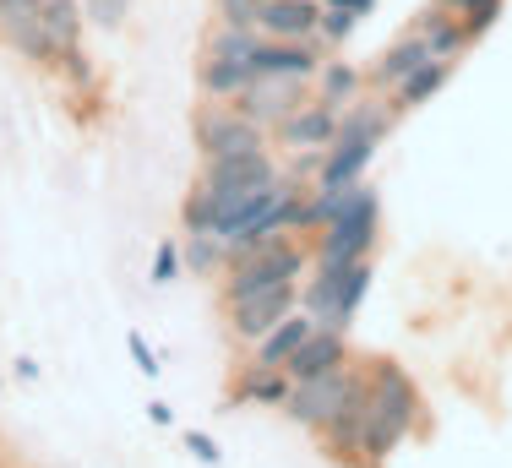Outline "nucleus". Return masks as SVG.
Here are the masks:
<instances>
[{
	"mask_svg": "<svg viewBox=\"0 0 512 468\" xmlns=\"http://www.w3.org/2000/svg\"><path fill=\"white\" fill-rule=\"evenodd\" d=\"M420 425V387L404 376V365L371 360L365 365V430H360V458L387 463Z\"/></svg>",
	"mask_w": 512,
	"mask_h": 468,
	"instance_id": "nucleus-1",
	"label": "nucleus"
},
{
	"mask_svg": "<svg viewBox=\"0 0 512 468\" xmlns=\"http://www.w3.org/2000/svg\"><path fill=\"white\" fill-rule=\"evenodd\" d=\"M382 137H387V109L355 104L349 115H338V137L327 142V153H322L316 186H355V180L365 175V164L376 158Z\"/></svg>",
	"mask_w": 512,
	"mask_h": 468,
	"instance_id": "nucleus-2",
	"label": "nucleus"
},
{
	"mask_svg": "<svg viewBox=\"0 0 512 468\" xmlns=\"http://www.w3.org/2000/svg\"><path fill=\"white\" fill-rule=\"evenodd\" d=\"M371 256H355V262H322V273L306 283V311L316 316V327H338L349 332L360 300L371 294Z\"/></svg>",
	"mask_w": 512,
	"mask_h": 468,
	"instance_id": "nucleus-3",
	"label": "nucleus"
},
{
	"mask_svg": "<svg viewBox=\"0 0 512 468\" xmlns=\"http://www.w3.org/2000/svg\"><path fill=\"white\" fill-rule=\"evenodd\" d=\"M360 398H365V371H355V365H338V371H327V376L289 381L284 414L295 425H306V430H322L338 409H349V403H360Z\"/></svg>",
	"mask_w": 512,
	"mask_h": 468,
	"instance_id": "nucleus-4",
	"label": "nucleus"
},
{
	"mask_svg": "<svg viewBox=\"0 0 512 468\" xmlns=\"http://www.w3.org/2000/svg\"><path fill=\"white\" fill-rule=\"evenodd\" d=\"M376 234H382V202L371 186H355L333 224L316 229V256L322 262H355V256H371Z\"/></svg>",
	"mask_w": 512,
	"mask_h": 468,
	"instance_id": "nucleus-5",
	"label": "nucleus"
},
{
	"mask_svg": "<svg viewBox=\"0 0 512 468\" xmlns=\"http://www.w3.org/2000/svg\"><path fill=\"white\" fill-rule=\"evenodd\" d=\"M256 39H262L256 28H218L213 44H207V60L197 66L202 93H213V98H240V93H246V82L256 77V71H251Z\"/></svg>",
	"mask_w": 512,
	"mask_h": 468,
	"instance_id": "nucleus-6",
	"label": "nucleus"
},
{
	"mask_svg": "<svg viewBox=\"0 0 512 468\" xmlns=\"http://www.w3.org/2000/svg\"><path fill=\"white\" fill-rule=\"evenodd\" d=\"M306 273V251H300L295 240H273L262 245V251L240 256V262H229V278H224V305L229 300H246L256 289H278V283H300Z\"/></svg>",
	"mask_w": 512,
	"mask_h": 468,
	"instance_id": "nucleus-7",
	"label": "nucleus"
},
{
	"mask_svg": "<svg viewBox=\"0 0 512 468\" xmlns=\"http://www.w3.org/2000/svg\"><path fill=\"white\" fill-rule=\"evenodd\" d=\"M191 137H197V153L202 158H224V153H251V147H267V131L246 120L240 109H197L191 120Z\"/></svg>",
	"mask_w": 512,
	"mask_h": 468,
	"instance_id": "nucleus-8",
	"label": "nucleus"
},
{
	"mask_svg": "<svg viewBox=\"0 0 512 468\" xmlns=\"http://www.w3.org/2000/svg\"><path fill=\"white\" fill-rule=\"evenodd\" d=\"M278 169L273 158H267V147H251V153H224V158H202V186H213L218 202H229V196L240 191H256L267 186Z\"/></svg>",
	"mask_w": 512,
	"mask_h": 468,
	"instance_id": "nucleus-9",
	"label": "nucleus"
},
{
	"mask_svg": "<svg viewBox=\"0 0 512 468\" xmlns=\"http://www.w3.org/2000/svg\"><path fill=\"white\" fill-rule=\"evenodd\" d=\"M295 305H300L295 283H278V289H256L246 300H229V332H235L240 343H256L273 322H284Z\"/></svg>",
	"mask_w": 512,
	"mask_h": 468,
	"instance_id": "nucleus-10",
	"label": "nucleus"
},
{
	"mask_svg": "<svg viewBox=\"0 0 512 468\" xmlns=\"http://www.w3.org/2000/svg\"><path fill=\"white\" fill-rule=\"evenodd\" d=\"M251 71H256V77H295V82H311L316 71H322V44H316V39H256Z\"/></svg>",
	"mask_w": 512,
	"mask_h": 468,
	"instance_id": "nucleus-11",
	"label": "nucleus"
},
{
	"mask_svg": "<svg viewBox=\"0 0 512 468\" xmlns=\"http://www.w3.org/2000/svg\"><path fill=\"white\" fill-rule=\"evenodd\" d=\"M300 88H306V82H295V77H251L235 109L246 120H256L262 131H273L284 115H295V109H300Z\"/></svg>",
	"mask_w": 512,
	"mask_h": 468,
	"instance_id": "nucleus-12",
	"label": "nucleus"
},
{
	"mask_svg": "<svg viewBox=\"0 0 512 468\" xmlns=\"http://www.w3.org/2000/svg\"><path fill=\"white\" fill-rule=\"evenodd\" d=\"M273 131H278V142L295 147V153H316V147L327 153V142L338 137V109L327 104V98H316V104H300L295 115H284Z\"/></svg>",
	"mask_w": 512,
	"mask_h": 468,
	"instance_id": "nucleus-13",
	"label": "nucleus"
},
{
	"mask_svg": "<svg viewBox=\"0 0 512 468\" xmlns=\"http://www.w3.org/2000/svg\"><path fill=\"white\" fill-rule=\"evenodd\" d=\"M338 365H349V338H344L338 327H311V338L284 360V376H289V381H306V376L338 371Z\"/></svg>",
	"mask_w": 512,
	"mask_h": 468,
	"instance_id": "nucleus-14",
	"label": "nucleus"
},
{
	"mask_svg": "<svg viewBox=\"0 0 512 468\" xmlns=\"http://www.w3.org/2000/svg\"><path fill=\"white\" fill-rule=\"evenodd\" d=\"M322 28V0H267L256 33L262 39H316Z\"/></svg>",
	"mask_w": 512,
	"mask_h": 468,
	"instance_id": "nucleus-15",
	"label": "nucleus"
},
{
	"mask_svg": "<svg viewBox=\"0 0 512 468\" xmlns=\"http://www.w3.org/2000/svg\"><path fill=\"white\" fill-rule=\"evenodd\" d=\"M311 327H316V316H311V311H300V305H295V311H289L284 322H273V327L262 332V338L251 343V349H256L251 360H256V365H278V371H284V360H289V354H295L300 343L311 338Z\"/></svg>",
	"mask_w": 512,
	"mask_h": 468,
	"instance_id": "nucleus-16",
	"label": "nucleus"
},
{
	"mask_svg": "<svg viewBox=\"0 0 512 468\" xmlns=\"http://www.w3.org/2000/svg\"><path fill=\"white\" fill-rule=\"evenodd\" d=\"M284 398H289V376L278 371V365H246L240 371V381L229 387V403L235 409H246V403H273V409H284Z\"/></svg>",
	"mask_w": 512,
	"mask_h": 468,
	"instance_id": "nucleus-17",
	"label": "nucleus"
},
{
	"mask_svg": "<svg viewBox=\"0 0 512 468\" xmlns=\"http://www.w3.org/2000/svg\"><path fill=\"white\" fill-rule=\"evenodd\" d=\"M447 77H453V60H425V66H414L404 82L393 88V109H420V104H431L436 93L447 88Z\"/></svg>",
	"mask_w": 512,
	"mask_h": 468,
	"instance_id": "nucleus-18",
	"label": "nucleus"
},
{
	"mask_svg": "<svg viewBox=\"0 0 512 468\" xmlns=\"http://www.w3.org/2000/svg\"><path fill=\"white\" fill-rule=\"evenodd\" d=\"M425 60H431V44H425V33H409V39H398V44L371 66V82H376V88H398V82H404L414 66H425Z\"/></svg>",
	"mask_w": 512,
	"mask_h": 468,
	"instance_id": "nucleus-19",
	"label": "nucleus"
},
{
	"mask_svg": "<svg viewBox=\"0 0 512 468\" xmlns=\"http://www.w3.org/2000/svg\"><path fill=\"white\" fill-rule=\"evenodd\" d=\"M414 33H425V44H431V55H436V60H458L463 49L474 44V39H469V28H463V17H453V11H442V6L425 11Z\"/></svg>",
	"mask_w": 512,
	"mask_h": 468,
	"instance_id": "nucleus-20",
	"label": "nucleus"
},
{
	"mask_svg": "<svg viewBox=\"0 0 512 468\" xmlns=\"http://www.w3.org/2000/svg\"><path fill=\"white\" fill-rule=\"evenodd\" d=\"M44 39L55 49V66H60V55L82 49V6L77 0H44Z\"/></svg>",
	"mask_w": 512,
	"mask_h": 468,
	"instance_id": "nucleus-21",
	"label": "nucleus"
},
{
	"mask_svg": "<svg viewBox=\"0 0 512 468\" xmlns=\"http://www.w3.org/2000/svg\"><path fill=\"white\" fill-rule=\"evenodd\" d=\"M371 11H376V0H322V28L316 33L327 44H344L360 28V17H371Z\"/></svg>",
	"mask_w": 512,
	"mask_h": 468,
	"instance_id": "nucleus-22",
	"label": "nucleus"
},
{
	"mask_svg": "<svg viewBox=\"0 0 512 468\" xmlns=\"http://www.w3.org/2000/svg\"><path fill=\"white\" fill-rule=\"evenodd\" d=\"M316 77H322V98L327 104H355V98L365 93V77L355 66H344V60H322V71H316Z\"/></svg>",
	"mask_w": 512,
	"mask_h": 468,
	"instance_id": "nucleus-23",
	"label": "nucleus"
},
{
	"mask_svg": "<svg viewBox=\"0 0 512 468\" xmlns=\"http://www.w3.org/2000/svg\"><path fill=\"white\" fill-rule=\"evenodd\" d=\"M213 218H218V196L213 186H191V196L180 202V224H186V234H213Z\"/></svg>",
	"mask_w": 512,
	"mask_h": 468,
	"instance_id": "nucleus-24",
	"label": "nucleus"
},
{
	"mask_svg": "<svg viewBox=\"0 0 512 468\" xmlns=\"http://www.w3.org/2000/svg\"><path fill=\"white\" fill-rule=\"evenodd\" d=\"M436 6L453 11V17H463L469 39H480V33L496 28V17H502V0H436Z\"/></svg>",
	"mask_w": 512,
	"mask_h": 468,
	"instance_id": "nucleus-25",
	"label": "nucleus"
},
{
	"mask_svg": "<svg viewBox=\"0 0 512 468\" xmlns=\"http://www.w3.org/2000/svg\"><path fill=\"white\" fill-rule=\"evenodd\" d=\"M180 256H186L191 273H218V267H229V245L218 240V234H191Z\"/></svg>",
	"mask_w": 512,
	"mask_h": 468,
	"instance_id": "nucleus-26",
	"label": "nucleus"
},
{
	"mask_svg": "<svg viewBox=\"0 0 512 468\" xmlns=\"http://www.w3.org/2000/svg\"><path fill=\"white\" fill-rule=\"evenodd\" d=\"M44 17V0H0V39H17L22 28H33V22Z\"/></svg>",
	"mask_w": 512,
	"mask_h": 468,
	"instance_id": "nucleus-27",
	"label": "nucleus"
},
{
	"mask_svg": "<svg viewBox=\"0 0 512 468\" xmlns=\"http://www.w3.org/2000/svg\"><path fill=\"white\" fill-rule=\"evenodd\" d=\"M218 6V28H256L267 0H213Z\"/></svg>",
	"mask_w": 512,
	"mask_h": 468,
	"instance_id": "nucleus-28",
	"label": "nucleus"
},
{
	"mask_svg": "<svg viewBox=\"0 0 512 468\" xmlns=\"http://www.w3.org/2000/svg\"><path fill=\"white\" fill-rule=\"evenodd\" d=\"M186 267V256H180V245L175 240H164L153 251V283H175V273Z\"/></svg>",
	"mask_w": 512,
	"mask_h": 468,
	"instance_id": "nucleus-29",
	"label": "nucleus"
},
{
	"mask_svg": "<svg viewBox=\"0 0 512 468\" xmlns=\"http://www.w3.org/2000/svg\"><path fill=\"white\" fill-rule=\"evenodd\" d=\"M131 354H137V365H142V371H148V376H158V354H153V343L148 338H142V332H131Z\"/></svg>",
	"mask_w": 512,
	"mask_h": 468,
	"instance_id": "nucleus-30",
	"label": "nucleus"
},
{
	"mask_svg": "<svg viewBox=\"0 0 512 468\" xmlns=\"http://www.w3.org/2000/svg\"><path fill=\"white\" fill-rule=\"evenodd\" d=\"M186 447H191V452H197V458H202V463H218V447H213V441H207V436H202V430H186Z\"/></svg>",
	"mask_w": 512,
	"mask_h": 468,
	"instance_id": "nucleus-31",
	"label": "nucleus"
}]
</instances>
